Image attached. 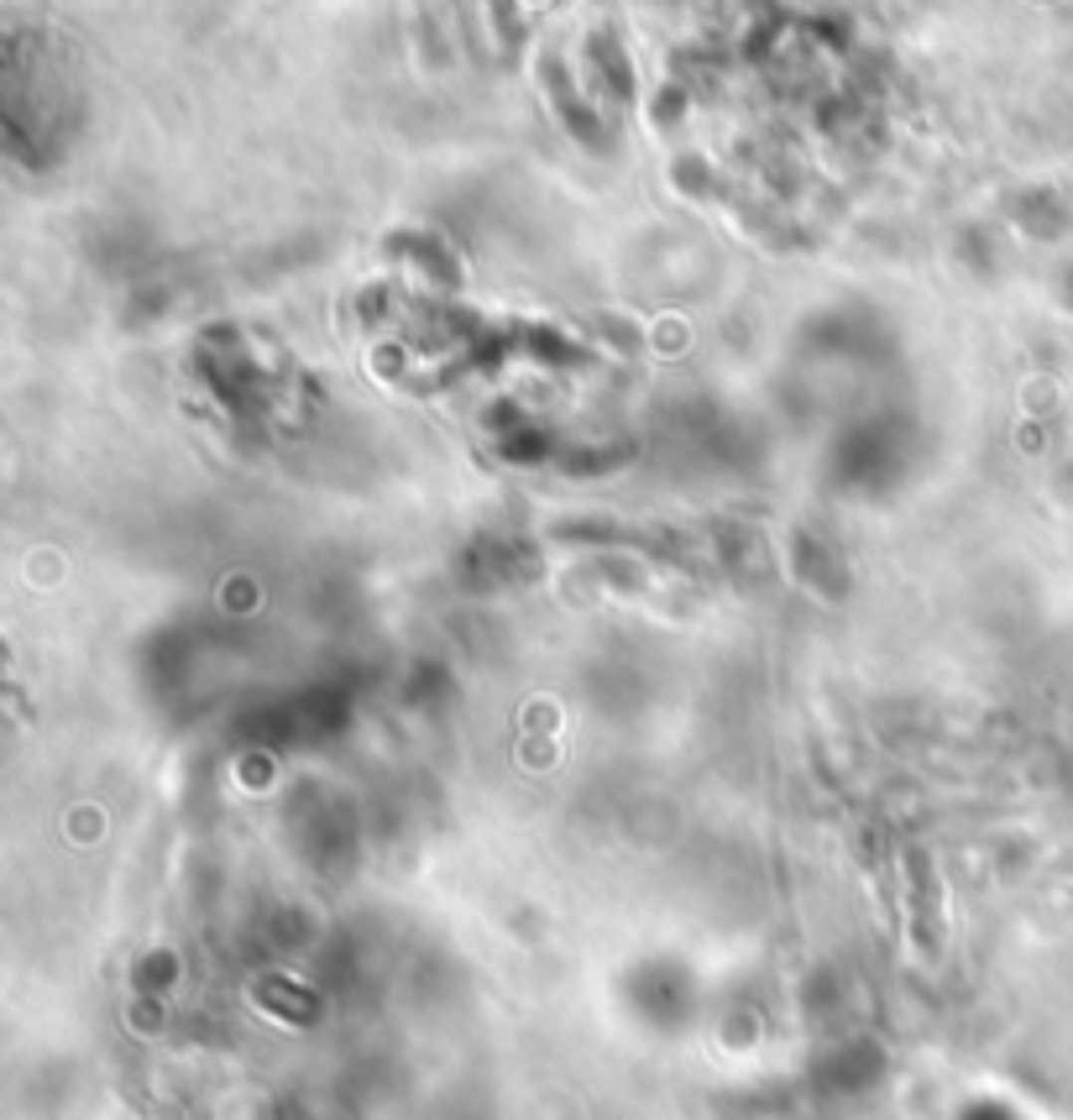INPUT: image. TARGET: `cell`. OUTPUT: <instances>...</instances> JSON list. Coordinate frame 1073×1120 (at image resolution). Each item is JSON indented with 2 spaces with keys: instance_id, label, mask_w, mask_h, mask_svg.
Instances as JSON below:
<instances>
[{
  "instance_id": "cell-1",
  "label": "cell",
  "mask_w": 1073,
  "mask_h": 1120,
  "mask_svg": "<svg viewBox=\"0 0 1073 1120\" xmlns=\"http://www.w3.org/2000/svg\"><path fill=\"white\" fill-rule=\"evenodd\" d=\"M0 660H6V644H0Z\"/></svg>"
}]
</instances>
